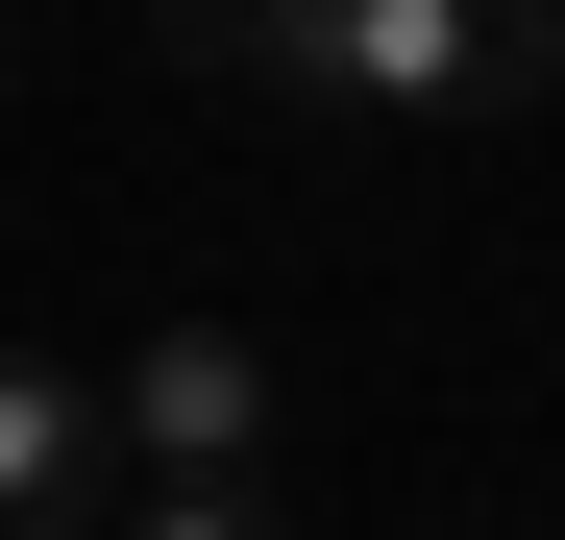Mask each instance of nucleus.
<instances>
[{
	"label": "nucleus",
	"instance_id": "nucleus-1",
	"mask_svg": "<svg viewBox=\"0 0 565 540\" xmlns=\"http://www.w3.org/2000/svg\"><path fill=\"white\" fill-rule=\"evenodd\" d=\"M99 442H124L148 492L270 467V344H246V320H148V369H124V418H99Z\"/></svg>",
	"mask_w": 565,
	"mask_h": 540
},
{
	"label": "nucleus",
	"instance_id": "nucleus-2",
	"mask_svg": "<svg viewBox=\"0 0 565 540\" xmlns=\"http://www.w3.org/2000/svg\"><path fill=\"white\" fill-rule=\"evenodd\" d=\"M74 516H99V393L50 344H0V540H74Z\"/></svg>",
	"mask_w": 565,
	"mask_h": 540
},
{
	"label": "nucleus",
	"instance_id": "nucleus-3",
	"mask_svg": "<svg viewBox=\"0 0 565 540\" xmlns=\"http://www.w3.org/2000/svg\"><path fill=\"white\" fill-rule=\"evenodd\" d=\"M124 540H296V492H270V467H198V492H148Z\"/></svg>",
	"mask_w": 565,
	"mask_h": 540
}]
</instances>
